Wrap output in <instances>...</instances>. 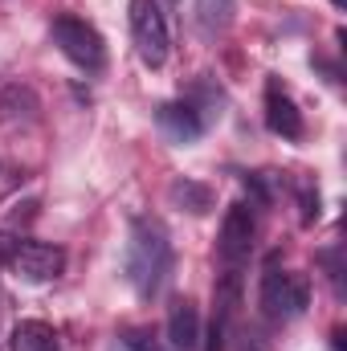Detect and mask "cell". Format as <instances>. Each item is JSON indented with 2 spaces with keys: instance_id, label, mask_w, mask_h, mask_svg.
Returning a JSON list of instances; mask_svg holds the SVG:
<instances>
[{
  "instance_id": "5bb4252c",
  "label": "cell",
  "mask_w": 347,
  "mask_h": 351,
  "mask_svg": "<svg viewBox=\"0 0 347 351\" xmlns=\"http://www.w3.org/2000/svg\"><path fill=\"white\" fill-rule=\"evenodd\" d=\"M298 204H302V225H315L319 221V188L298 184Z\"/></svg>"
},
{
  "instance_id": "4fadbf2b",
  "label": "cell",
  "mask_w": 347,
  "mask_h": 351,
  "mask_svg": "<svg viewBox=\"0 0 347 351\" xmlns=\"http://www.w3.org/2000/svg\"><path fill=\"white\" fill-rule=\"evenodd\" d=\"M110 351H168L152 331H139V327H131V331H119L115 339H110Z\"/></svg>"
},
{
  "instance_id": "e0dca14e",
  "label": "cell",
  "mask_w": 347,
  "mask_h": 351,
  "mask_svg": "<svg viewBox=\"0 0 347 351\" xmlns=\"http://www.w3.org/2000/svg\"><path fill=\"white\" fill-rule=\"evenodd\" d=\"M335 4H344V0H335Z\"/></svg>"
},
{
  "instance_id": "7a4b0ae2",
  "label": "cell",
  "mask_w": 347,
  "mask_h": 351,
  "mask_svg": "<svg viewBox=\"0 0 347 351\" xmlns=\"http://www.w3.org/2000/svg\"><path fill=\"white\" fill-rule=\"evenodd\" d=\"M258 302H261V315L274 319V323H290L307 311L311 302V286L302 274H290V269H278L270 265L261 274V290H258Z\"/></svg>"
},
{
  "instance_id": "6da1fadb",
  "label": "cell",
  "mask_w": 347,
  "mask_h": 351,
  "mask_svg": "<svg viewBox=\"0 0 347 351\" xmlns=\"http://www.w3.org/2000/svg\"><path fill=\"white\" fill-rule=\"evenodd\" d=\"M172 237L160 221L152 217H135L127 229V250H123V274L135 286L139 298H156L172 274Z\"/></svg>"
},
{
  "instance_id": "8992f818",
  "label": "cell",
  "mask_w": 347,
  "mask_h": 351,
  "mask_svg": "<svg viewBox=\"0 0 347 351\" xmlns=\"http://www.w3.org/2000/svg\"><path fill=\"white\" fill-rule=\"evenodd\" d=\"M8 269L21 278V282H53L62 278L66 269V250L62 245H49V241H21Z\"/></svg>"
},
{
  "instance_id": "8fae6325",
  "label": "cell",
  "mask_w": 347,
  "mask_h": 351,
  "mask_svg": "<svg viewBox=\"0 0 347 351\" xmlns=\"http://www.w3.org/2000/svg\"><path fill=\"white\" fill-rule=\"evenodd\" d=\"M168 200H172L176 208H184V213L200 217V213H208V208H213V188H208V184H200V180L176 176L172 184H168Z\"/></svg>"
},
{
  "instance_id": "2e32d148",
  "label": "cell",
  "mask_w": 347,
  "mask_h": 351,
  "mask_svg": "<svg viewBox=\"0 0 347 351\" xmlns=\"http://www.w3.org/2000/svg\"><path fill=\"white\" fill-rule=\"evenodd\" d=\"M237 351H261V343L254 339V335H246V339H241V348H237Z\"/></svg>"
},
{
  "instance_id": "9c48e42d",
  "label": "cell",
  "mask_w": 347,
  "mask_h": 351,
  "mask_svg": "<svg viewBox=\"0 0 347 351\" xmlns=\"http://www.w3.org/2000/svg\"><path fill=\"white\" fill-rule=\"evenodd\" d=\"M168 343H172V351L200 348V311H196V302L180 298V302L168 306Z\"/></svg>"
},
{
  "instance_id": "3957f363",
  "label": "cell",
  "mask_w": 347,
  "mask_h": 351,
  "mask_svg": "<svg viewBox=\"0 0 347 351\" xmlns=\"http://www.w3.org/2000/svg\"><path fill=\"white\" fill-rule=\"evenodd\" d=\"M127 21H131V41H135V53L147 70H160L168 62V49H172V37H168V21L160 12L156 0H131L127 4Z\"/></svg>"
},
{
  "instance_id": "ac0fdd59",
  "label": "cell",
  "mask_w": 347,
  "mask_h": 351,
  "mask_svg": "<svg viewBox=\"0 0 347 351\" xmlns=\"http://www.w3.org/2000/svg\"><path fill=\"white\" fill-rule=\"evenodd\" d=\"M168 4H176V0H168Z\"/></svg>"
},
{
  "instance_id": "7c38bea8",
  "label": "cell",
  "mask_w": 347,
  "mask_h": 351,
  "mask_svg": "<svg viewBox=\"0 0 347 351\" xmlns=\"http://www.w3.org/2000/svg\"><path fill=\"white\" fill-rule=\"evenodd\" d=\"M12 351H62L58 348V331L41 319H25L12 327V339H8Z\"/></svg>"
},
{
  "instance_id": "9a60e30c",
  "label": "cell",
  "mask_w": 347,
  "mask_h": 351,
  "mask_svg": "<svg viewBox=\"0 0 347 351\" xmlns=\"http://www.w3.org/2000/svg\"><path fill=\"white\" fill-rule=\"evenodd\" d=\"M16 245H21V241H16L12 233H0V265H8V262H12V254H16Z\"/></svg>"
},
{
  "instance_id": "277c9868",
  "label": "cell",
  "mask_w": 347,
  "mask_h": 351,
  "mask_svg": "<svg viewBox=\"0 0 347 351\" xmlns=\"http://www.w3.org/2000/svg\"><path fill=\"white\" fill-rule=\"evenodd\" d=\"M49 37H53V45H58L78 70H102V62H106V45H102L98 29L86 25L82 16H70V12L53 16Z\"/></svg>"
},
{
  "instance_id": "ba28073f",
  "label": "cell",
  "mask_w": 347,
  "mask_h": 351,
  "mask_svg": "<svg viewBox=\"0 0 347 351\" xmlns=\"http://www.w3.org/2000/svg\"><path fill=\"white\" fill-rule=\"evenodd\" d=\"M156 123L172 143H196L204 135V119H200V110L192 102H164L156 110Z\"/></svg>"
},
{
  "instance_id": "52a82bcc",
  "label": "cell",
  "mask_w": 347,
  "mask_h": 351,
  "mask_svg": "<svg viewBox=\"0 0 347 351\" xmlns=\"http://www.w3.org/2000/svg\"><path fill=\"white\" fill-rule=\"evenodd\" d=\"M265 127L282 139H302V110L278 82L265 86Z\"/></svg>"
},
{
  "instance_id": "30bf717a",
  "label": "cell",
  "mask_w": 347,
  "mask_h": 351,
  "mask_svg": "<svg viewBox=\"0 0 347 351\" xmlns=\"http://www.w3.org/2000/svg\"><path fill=\"white\" fill-rule=\"evenodd\" d=\"M237 16V0H196L192 4V25L204 37H221Z\"/></svg>"
},
{
  "instance_id": "5b68a950",
  "label": "cell",
  "mask_w": 347,
  "mask_h": 351,
  "mask_svg": "<svg viewBox=\"0 0 347 351\" xmlns=\"http://www.w3.org/2000/svg\"><path fill=\"white\" fill-rule=\"evenodd\" d=\"M254 237H258V221H254V208L250 204H233L221 221V241H217V254L225 269H241L246 258L254 254Z\"/></svg>"
}]
</instances>
